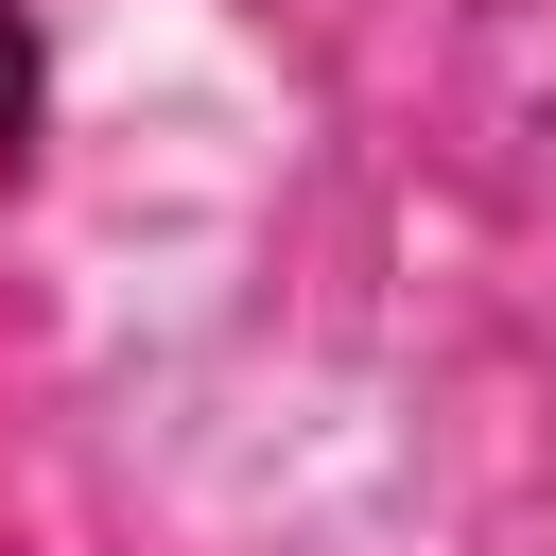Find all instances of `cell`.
Wrapping results in <instances>:
<instances>
[{
	"label": "cell",
	"instance_id": "1",
	"mask_svg": "<svg viewBox=\"0 0 556 556\" xmlns=\"http://www.w3.org/2000/svg\"><path fill=\"white\" fill-rule=\"evenodd\" d=\"M17 156H35V35H17V0H0V191H17Z\"/></svg>",
	"mask_w": 556,
	"mask_h": 556
}]
</instances>
